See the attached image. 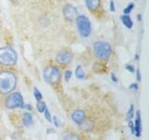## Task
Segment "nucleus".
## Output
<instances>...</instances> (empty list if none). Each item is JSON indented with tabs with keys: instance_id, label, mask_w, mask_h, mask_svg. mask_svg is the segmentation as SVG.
Masks as SVG:
<instances>
[{
	"instance_id": "1",
	"label": "nucleus",
	"mask_w": 149,
	"mask_h": 140,
	"mask_svg": "<svg viewBox=\"0 0 149 140\" xmlns=\"http://www.w3.org/2000/svg\"><path fill=\"white\" fill-rule=\"evenodd\" d=\"M17 85L16 75L8 70L0 71V92L8 94L15 90Z\"/></svg>"
},
{
	"instance_id": "2",
	"label": "nucleus",
	"mask_w": 149,
	"mask_h": 140,
	"mask_svg": "<svg viewBox=\"0 0 149 140\" xmlns=\"http://www.w3.org/2000/svg\"><path fill=\"white\" fill-rule=\"evenodd\" d=\"M17 61L18 54L13 48L9 46L0 48V64L3 66H14Z\"/></svg>"
},
{
	"instance_id": "3",
	"label": "nucleus",
	"mask_w": 149,
	"mask_h": 140,
	"mask_svg": "<svg viewBox=\"0 0 149 140\" xmlns=\"http://www.w3.org/2000/svg\"><path fill=\"white\" fill-rule=\"evenodd\" d=\"M93 53L96 58L102 61H107L112 55V47L107 41H96L93 43Z\"/></svg>"
},
{
	"instance_id": "4",
	"label": "nucleus",
	"mask_w": 149,
	"mask_h": 140,
	"mask_svg": "<svg viewBox=\"0 0 149 140\" xmlns=\"http://www.w3.org/2000/svg\"><path fill=\"white\" fill-rule=\"evenodd\" d=\"M77 32L81 37H88L91 34V22L87 16L78 15L76 19Z\"/></svg>"
},
{
	"instance_id": "5",
	"label": "nucleus",
	"mask_w": 149,
	"mask_h": 140,
	"mask_svg": "<svg viewBox=\"0 0 149 140\" xmlns=\"http://www.w3.org/2000/svg\"><path fill=\"white\" fill-rule=\"evenodd\" d=\"M43 78L47 83L50 84V85H55V84L59 83L61 80L60 68L55 65L46 67L43 70Z\"/></svg>"
},
{
	"instance_id": "6",
	"label": "nucleus",
	"mask_w": 149,
	"mask_h": 140,
	"mask_svg": "<svg viewBox=\"0 0 149 140\" xmlns=\"http://www.w3.org/2000/svg\"><path fill=\"white\" fill-rule=\"evenodd\" d=\"M5 105L8 109H15V108H24V101L22 95L20 92H12L10 93L5 102Z\"/></svg>"
},
{
	"instance_id": "7",
	"label": "nucleus",
	"mask_w": 149,
	"mask_h": 140,
	"mask_svg": "<svg viewBox=\"0 0 149 140\" xmlns=\"http://www.w3.org/2000/svg\"><path fill=\"white\" fill-rule=\"evenodd\" d=\"M74 55L70 50H62L56 54L55 61L56 63L62 65H66L69 64L73 61Z\"/></svg>"
},
{
	"instance_id": "8",
	"label": "nucleus",
	"mask_w": 149,
	"mask_h": 140,
	"mask_svg": "<svg viewBox=\"0 0 149 140\" xmlns=\"http://www.w3.org/2000/svg\"><path fill=\"white\" fill-rule=\"evenodd\" d=\"M63 14L65 20L69 22L76 21L77 17L78 16V11L76 7H74L71 4H65L63 8Z\"/></svg>"
},
{
	"instance_id": "9",
	"label": "nucleus",
	"mask_w": 149,
	"mask_h": 140,
	"mask_svg": "<svg viewBox=\"0 0 149 140\" xmlns=\"http://www.w3.org/2000/svg\"><path fill=\"white\" fill-rule=\"evenodd\" d=\"M71 119L74 123L77 124H81L84 120H86V113L85 111L82 109H76L73 111L71 115Z\"/></svg>"
},
{
	"instance_id": "10",
	"label": "nucleus",
	"mask_w": 149,
	"mask_h": 140,
	"mask_svg": "<svg viewBox=\"0 0 149 140\" xmlns=\"http://www.w3.org/2000/svg\"><path fill=\"white\" fill-rule=\"evenodd\" d=\"M134 134L137 137L141 136L142 133V120H141V111L137 110L136 117H135V123H134Z\"/></svg>"
},
{
	"instance_id": "11",
	"label": "nucleus",
	"mask_w": 149,
	"mask_h": 140,
	"mask_svg": "<svg viewBox=\"0 0 149 140\" xmlns=\"http://www.w3.org/2000/svg\"><path fill=\"white\" fill-rule=\"evenodd\" d=\"M101 0H86V6L88 10L95 11L100 8Z\"/></svg>"
},
{
	"instance_id": "12",
	"label": "nucleus",
	"mask_w": 149,
	"mask_h": 140,
	"mask_svg": "<svg viewBox=\"0 0 149 140\" xmlns=\"http://www.w3.org/2000/svg\"><path fill=\"white\" fill-rule=\"evenodd\" d=\"M22 123L26 127H30L31 125L34 123V119H33V116L29 112H25L22 116Z\"/></svg>"
},
{
	"instance_id": "13",
	"label": "nucleus",
	"mask_w": 149,
	"mask_h": 140,
	"mask_svg": "<svg viewBox=\"0 0 149 140\" xmlns=\"http://www.w3.org/2000/svg\"><path fill=\"white\" fill-rule=\"evenodd\" d=\"M121 21H122L123 22V24L129 28V29H130V28H132L133 26V22H132V18H130L129 15H122L121 16Z\"/></svg>"
},
{
	"instance_id": "14",
	"label": "nucleus",
	"mask_w": 149,
	"mask_h": 140,
	"mask_svg": "<svg viewBox=\"0 0 149 140\" xmlns=\"http://www.w3.org/2000/svg\"><path fill=\"white\" fill-rule=\"evenodd\" d=\"M74 74H76V77L79 79H82L85 78V70H84L82 65H77Z\"/></svg>"
},
{
	"instance_id": "15",
	"label": "nucleus",
	"mask_w": 149,
	"mask_h": 140,
	"mask_svg": "<svg viewBox=\"0 0 149 140\" xmlns=\"http://www.w3.org/2000/svg\"><path fill=\"white\" fill-rule=\"evenodd\" d=\"M47 105L45 102H42V101H37V105H36V108L38 110V112L40 113H43L44 110L46 109Z\"/></svg>"
},
{
	"instance_id": "16",
	"label": "nucleus",
	"mask_w": 149,
	"mask_h": 140,
	"mask_svg": "<svg viewBox=\"0 0 149 140\" xmlns=\"http://www.w3.org/2000/svg\"><path fill=\"white\" fill-rule=\"evenodd\" d=\"M34 95H35V98H36V101H41L42 98H43V95H42V93L40 92V91L36 87L34 88Z\"/></svg>"
},
{
	"instance_id": "17",
	"label": "nucleus",
	"mask_w": 149,
	"mask_h": 140,
	"mask_svg": "<svg viewBox=\"0 0 149 140\" xmlns=\"http://www.w3.org/2000/svg\"><path fill=\"white\" fill-rule=\"evenodd\" d=\"M134 109H133V105L132 104L130 106V108L128 110V114H127V120H132L133 118V116H134Z\"/></svg>"
},
{
	"instance_id": "18",
	"label": "nucleus",
	"mask_w": 149,
	"mask_h": 140,
	"mask_svg": "<svg viewBox=\"0 0 149 140\" xmlns=\"http://www.w3.org/2000/svg\"><path fill=\"white\" fill-rule=\"evenodd\" d=\"M133 8H134V4H132V3L129 4L128 6L124 8V14H125V15H129V14L132 12Z\"/></svg>"
},
{
	"instance_id": "19",
	"label": "nucleus",
	"mask_w": 149,
	"mask_h": 140,
	"mask_svg": "<svg viewBox=\"0 0 149 140\" xmlns=\"http://www.w3.org/2000/svg\"><path fill=\"white\" fill-rule=\"evenodd\" d=\"M72 75H73V73L71 70H66V71L64 72V80L68 82L70 80V78H72Z\"/></svg>"
},
{
	"instance_id": "20",
	"label": "nucleus",
	"mask_w": 149,
	"mask_h": 140,
	"mask_svg": "<svg viewBox=\"0 0 149 140\" xmlns=\"http://www.w3.org/2000/svg\"><path fill=\"white\" fill-rule=\"evenodd\" d=\"M44 115H45V119L49 121V123H51V115H50V113H49V109H48V107H46V109L44 110Z\"/></svg>"
},
{
	"instance_id": "21",
	"label": "nucleus",
	"mask_w": 149,
	"mask_h": 140,
	"mask_svg": "<svg viewBox=\"0 0 149 140\" xmlns=\"http://www.w3.org/2000/svg\"><path fill=\"white\" fill-rule=\"evenodd\" d=\"M63 140H80V138L76 134H68L63 138Z\"/></svg>"
},
{
	"instance_id": "22",
	"label": "nucleus",
	"mask_w": 149,
	"mask_h": 140,
	"mask_svg": "<svg viewBox=\"0 0 149 140\" xmlns=\"http://www.w3.org/2000/svg\"><path fill=\"white\" fill-rule=\"evenodd\" d=\"M125 68L127 69V70H129L130 73H134L135 72V67L133 66V65H132V64H126Z\"/></svg>"
},
{
	"instance_id": "23",
	"label": "nucleus",
	"mask_w": 149,
	"mask_h": 140,
	"mask_svg": "<svg viewBox=\"0 0 149 140\" xmlns=\"http://www.w3.org/2000/svg\"><path fill=\"white\" fill-rule=\"evenodd\" d=\"M130 89L132 91L136 92L138 90V84L137 83H132V84H130Z\"/></svg>"
},
{
	"instance_id": "24",
	"label": "nucleus",
	"mask_w": 149,
	"mask_h": 140,
	"mask_svg": "<svg viewBox=\"0 0 149 140\" xmlns=\"http://www.w3.org/2000/svg\"><path fill=\"white\" fill-rule=\"evenodd\" d=\"M111 79H112V81L115 82V83L118 82V78H116L115 73H111Z\"/></svg>"
},
{
	"instance_id": "25",
	"label": "nucleus",
	"mask_w": 149,
	"mask_h": 140,
	"mask_svg": "<svg viewBox=\"0 0 149 140\" xmlns=\"http://www.w3.org/2000/svg\"><path fill=\"white\" fill-rule=\"evenodd\" d=\"M53 123H54V124H55L56 127H59V126H60L59 119L57 118V117H53Z\"/></svg>"
},
{
	"instance_id": "26",
	"label": "nucleus",
	"mask_w": 149,
	"mask_h": 140,
	"mask_svg": "<svg viewBox=\"0 0 149 140\" xmlns=\"http://www.w3.org/2000/svg\"><path fill=\"white\" fill-rule=\"evenodd\" d=\"M136 77H137V80H138V81H141V80H142L141 73H140V70H139V69L136 70Z\"/></svg>"
},
{
	"instance_id": "27",
	"label": "nucleus",
	"mask_w": 149,
	"mask_h": 140,
	"mask_svg": "<svg viewBox=\"0 0 149 140\" xmlns=\"http://www.w3.org/2000/svg\"><path fill=\"white\" fill-rule=\"evenodd\" d=\"M110 10L113 11V12L116 10V8H115V3H114L113 0H112V1L110 2Z\"/></svg>"
},
{
	"instance_id": "28",
	"label": "nucleus",
	"mask_w": 149,
	"mask_h": 140,
	"mask_svg": "<svg viewBox=\"0 0 149 140\" xmlns=\"http://www.w3.org/2000/svg\"><path fill=\"white\" fill-rule=\"evenodd\" d=\"M129 126H130V131H132V134H134V125H133V123H132V121H130Z\"/></svg>"
},
{
	"instance_id": "29",
	"label": "nucleus",
	"mask_w": 149,
	"mask_h": 140,
	"mask_svg": "<svg viewBox=\"0 0 149 140\" xmlns=\"http://www.w3.org/2000/svg\"><path fill=\"white\" fill-rule=\"evenodd\" d=\"M141 17H142V14H138V20L139 21H141V19H142Z\"/></svg>"
}]
</instances>
